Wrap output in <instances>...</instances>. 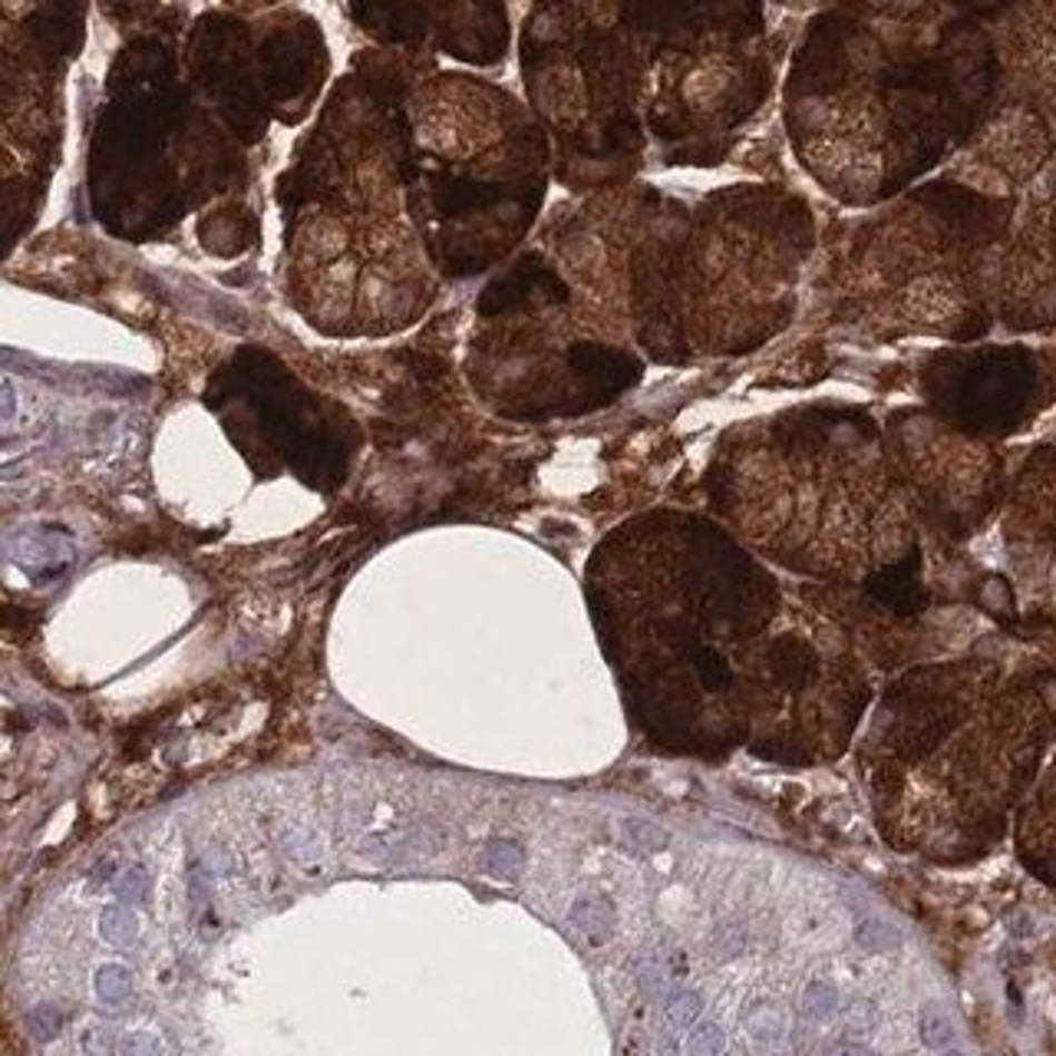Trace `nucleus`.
<instances>
[{"label":"nucleus","mask_w":1056,"mask_h":1056,"mask_svg":"<svg viewBox=\"0 0 1056 1056\" xmlns=\"http://www.w3.org/2000/svg\"><path fill=\"white\" fill-rule=\"evenodd\" d=\"M406 60L344 77L278 182L285 282L300 317L327 337H384L436 297V268L409 211Z\"/></svg>","instance_id":"1"},{"label":"nucleus","mask_w":1056,"mask_h":1056,"mask_svg":"<svg viewBox=\"0 0 1056 1056\" xmlns=\"http://www.w3.org/2000/svg\"><path fill=\"white\" fill-rule=\"evenodd\" d=\"M542 136L509 93L463 73L409 87V211L440 275L470 278L509 255L542 198Z\"/></svg>","instance_id":"2"},{"label":"nucleus","mask_w":1056,"mask_h":1056,"mask_svg":"<svg viewBox=\"0 0 1056 1056\" xmlns=\"http://www.w3.org/2000/svg\"><path fill=\"white\" fill-rule=\"evenodd\" d=\"M241 142L195 97L182 53L142 37L112 67L93 152L99 221L122 238L162 235L208 195L231 186Z\"/></svg>","instance_id":"3"},{"label":"nucleus","mask_w":1056,"mask_h":1056,"mask_svg":"<svg viewBox=\"0 0 1056 1056\" xmlns=\"http://www.w3.org/2000/svg\"><path fill=\"white\" fill-rule=\"evenodd\" d=\"M182 73L211 116L251 146L272 119L294 126L310 112L327 77V47L317 23L290 10H215L193 27Z\"/></svg>","instance_id":"4"},{"label":"nucleus","mask_w":1056,"mask_h":1056,"mask_svg":"<svg viewBox=\"0 0 1056 1056\" xmlns=\"http://www.w3.org/2000/svg\"><path fill=\"white\" fill-rule=\"evenodd\" d=\"M208 406L245 453L282 456L294 470L314 453L327 463L347 450V413L310 393L261 347H245L221 367L215 384H208Z\"/></svg>","instance_id":"5"},{"label":"nucleus","mask_w":1056,"mask_h":1056,"mask_svg":"<svg viewBox=\"0 0 1056 1056\" xmlns=\"http://www.w3.org/2000/svg\"><path fill=\"white\" fill-rule=\"evenodd\" d=\"M572 925L591 945H604L614 931V908L604 898H581L572 908Z\"/></svg>","instance_id":"6"},{"label":"nucleus","mask_w":1056,"mask_h":1056,"mask_svg":"<svg viewBox=\"0 0 1056 1056\" xmlns=\"http://www.w3.org/2000/svg\"><path fill=\"white\" fill-rule=\"evenodd\" d=\"M918 1030H921L925 1047L941 1050V1054H945V1050H951V1047H955V1040H958L955 1020H951V1017H948V1010H945V1007H938V1004H925V1007H921Z\"/></svg>","instance_id":"7"},{"label":"nucleus","mask_w":1056,"mask_h":1056,"mask_svg":"<svg viewBox=\"0 0 1056 1056\" xmlns=\"http://www.w3.org/2000/svg\"><path fill=\"white\" fill-rule=\"evenodd\" d=\"M621 839H624V846H628L631 852H641V856L661 852V849H668V842H671L668 829H661V826H654V822H648V819H624V822H621Z\"/></svg>","instance_id":"8"},{"label":"nucleus","mask_w":1056,"mask_h":1056,"mask_svg":"<svg viewBox=\"0 0 1056 1056\" xmlns=\"http://www.w3.org/2000/svg\"><path fill=\"white\" fill-rule=\"evenodd\" d=\"M856 945L868 951V955H888V951H898L901 948V931L881 918H865L862 925L856 928Z\"/></svg>","instance_id":"9"},{"label":"nucleus","mask_w":1056,"mask_h":1056,"mask_svg":"<svg viewBox=\"0 0 1056 1056\" xmlns=\"http://www.w3.org/2000/svg\"><path fill=\"white\" fill-rule=\"evenodd\" d=\"M522 862H525L522 849L515 842H505V839L492 842L488 852H485V868L492 875H499V878H515L522 871Z\"/></svg>","instance_id":"10"},{"label":"nucleus","mask_w":1056,"mask_h":1056,"mask_svg":"<svg viewBox=\"0 0 1056 1056\" xmlns=\"http://www.w3.org/2000/svg\"><path fill=\"white\" fill-rule=\"evenodd\" d=\"M687 1054L690 1056H723L727 1054V1037L717 1024H700L693 1027V1034L687 1037Z\"/></svg>","instance_id":"11"},{"label":"nucleus","mask_w":1056,"mask_h":1056,"mask_svg":"<svg viewBox=\"0 0 1056 1056\" xmlns=\"http://www.w3.org/2000/svg\"><path fill=\"white\" fill-rule=\"evenodd\" d=\"M802 1010L812 1020H829L836 1014V990L826 980H812L802 994Z\"/></svg>","instance_id":"12"},{"label":"nucleus","mask_w":1056,"mask_h":1056,"mask_svg":"<svg viewBox=\"0 0 1056 1056\" xmlns=\"http://www.w3.org/2000/svg\"><path fill=\"white\" fill-rule=\"evenodd\" d=\"M700 1010H703V1000H700L697 990H677V994H671V1000H668V1020H671V1027H677V1030L697 1024Z\"/></svg>","instance_id":"13"},{"label":"nucleus","mask_w":1056,"mask_h":1056,"mask_svg":"<svg viewBox=\"0 0 1056 1056\" xmlns=\"http://www.w3.org/2000/svg\"><path fill=\"white\" fill-rule=\"evenodd\" d=\"M60 1027H63V1017H60V1010H57V1007H50V1004L33 1007V1010H30V1017H27V1030H30V1037H33L37 1044L53 1040V1037L60 1034Z\"/></svg>","instance_id":"14"},{"label":"nucleus","mask_w":1056,"mask_h":1056,"mask_svg":"<svg viewBox=\"0 0 1056 1056\" xmlns=\"http://www.w3.org/2000/svg\"><path fill=\"white\" fill-rule=\"evenodd\" d=\"M97 990L106 1004H122L129 997V974L116 964L102 967L97 974Z\"/></svg>","instance_id":"15"},{"label":"nucleus","mask_w":1056,"mask_h":1056,"mask_svg":"<svg viewBox=\"0 0 1056 1056\" xmlns=\"http://www.w3.org/2000/svg\"><path fill=\"white\" fill-rule=\"evenodd\" d=\"M102 935H106L112 945H126V941H132V935H136V918H132V915H122V911H106V915H102Z\"/></svg>","instance_id":"16"},{"label":"nucleus","mask_w":1056,"mask_h":1056,"mask_svg":"<svg viewBox=\"0 0 1056 1056\" xmlns=\"http://www.w3.org/2000/svg\"><path fill=\"white\" fill-rule=\"evenodd\" d=\"M875 1020H878V1010H875V1004H871V1000L856 997V1000L846 1007V1024H849L852 1030H871V1027H875Z\"/></svg>","instance_id":"17"},{"label":"nucleus","mask_w":1056,"mask_h":1056,"mask_svg":"<svg viewBox=\"0 0 1056 1056\" xmlns=\"http://www.w3.org/2000/svg\"><path fill=\"white\" fill-rule=\"evenodd\" d=\"M750 1030H753L757 1040H779V1037H782V1024H779V1017H776L772 1007H763V1010L750 1020Z\"/></svg>","instance_id":"18"},{"label":"nucleus","mask_w":1056,"mask_h":1056,"mask_svg":"<svg viewBox=\"0 0 1056 1056\" xmlns=\"http://www.w3.org/2000/svg\"><path fill=\"white\" fill-rule=\"evenodd\" d=\"M126 1054L129 1056H162V1044L152 1037V1034H132L129 1044H126Z\"/></svg>","instance_id":"19"},{"label":"nucleus","mask_w":1056,"mask_h":1056,"mask_svg":"<svg viewBox=\"0 0 1056 1056\" xmlns=\"http://www.w3.org/2000/svg\"><path fill=\"white\" fill-rule=\"evenodd\" d=\"M826 1056H875V1054H871L868 1047H859V1044H832Z\"/></svg>","instance_id":"20"},{"label":"nucleus","mask_w":1056,"mask_h":1056,"mask_svg":"<svg viewBox=\"0 0 1056 1056\" xmlns=\"http://www.w3.org/2000/svg\"><path fill=\"white\" fill-rule=\"evenodd\" d=\"M132 878H136V871L122 881L119 895H126V898H142V878H139V881H132Z\"/></svg>","instance_id":"21"},{"label":"nucleus","mask_w":1056,"mask_h":1056,"mask_svg":"<svg viewBox=\"0 0 1056 1056\" xmlns=\"http://www.w3.org/2000/svg\"><path fill=\"white\" fill-rule=\"evenodd\" d=\"M941 1056H967V1054H960V1050H945Z\"/></svg>","instance_id":"22"}]
</instances>
